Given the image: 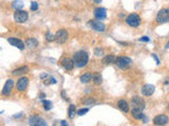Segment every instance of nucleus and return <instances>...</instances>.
<instances>
[{"instance_id":"obj_1","label":"nucleus","mask_w":169,"mask_h":126,"mask_svg":"<svg viewBox=\"0 0 169 126\" xmlns=\"http://www.w3.org/2000/svg\"><path fill=\"white\" fill-rule=\"evenodd\" d=\"M73 61H74L76 67H85L89 62V55L85 51H78L73 56Z\"/></svg>"},{"instance_id":"obj_2","label":"nucleus","mask_w":169,"mask_h":126,"mask_svg":"<svg viewBox=\"0 0 169 126\" xmlns=\"http://www.w3.org/2000/svg\"><path fill=\"white\" fill-rule=\"evenodd\" d=\"M141 22H142L141 17H140V16L137 15V14H135V13L130 14V15H128L127 18H126V23H127L128 25H130V27H140Z\"/></svg>"},{"instance_id":"obj_3","label":"nucleus","mask_w":169,"mask_h":126,"mask_svg":"<svg viewBox=\"0 0 169 126\" xmlns=\"http://www.w3.org/2000/svg\"><path fill=\"white\" fill-rule=\"evenodd\" d=\"M132 63V60L129 57H117L115 59V64L122 70H126V68L130 67Z\"/></svg>"},{"instance_id":"obj_4","label":"nucleus","mask_w":169,"mask_h":126,"mask_svg":"<svg viewBox=\"0 0 169 126\" xmlns=\"http://www.w3.org/2000/svg\"><path fill=\"white\" fill-rule=\"evenodd\" d=\"M29 19L28 12L22 11V9H16L14 13V20L17 23H25Z\"/></svg>"},{"instance_id":"obj_5","label":"nucleus","mask_w":169,"mask_h":126,"mask_svg":"<svg viewBox=\"0 0 169 126\" xmlns=\"http://www.w3.org/2000/svg\"><path fill=\"white\" fill-rule=\"evenodd\" d=\"M156 22L161 23V24L169 22V9H162L156 15Z\"/></svg>"},{"instance_id":"obj_6","label":"nucleus","mask_w":169,"mask_h":126,"mask_svg":"<svg viewBox=\"0 0 169 126\" xmlns=\"http://www.w3.org/2000/svg\"><path fill=\"white\" fill-rule=\"evenodd\" d=\"M69 39V33L66 30H59L55 35V41L57 44H63L68 41Z\"/></svg>"},{"instance_id":"obj_7","label":"nucleus","mask_w":169,"mask_h":126,"mask_svg":"<svg viewBox=\"0 0 169 126\" xmlns=\"http://www.w3.org/2000/svg\"><path fill=\"white\" fill-rule=\"evenodd\" d=\"M131 105L133 106V108H140V109H144L146 106V102L144 101V99L140 96H134L131 99Z\"/></svg>"},{"instance_id":"obj_8","label":"nucleus","mask_w":169,"mask_h":126,"mask_svg":"<svg viewBox=\"0 0 169 126\" xmlns=\"http://www.w3.org/2000/svg\"><path fill=\"white\" fill-rule=\"evenodd\" d=\"M29 123H30V125H34V126H47L46 120L42 119L41 117H38V116H32V117H30Z\"/></svg>"},{"instance_id":"obj_9","label":"nucleus","mask_w":169,"mask_h":126,"mask_svg":"<svg viewBox=\"0 0 169 126\" xmlns=\"http://www.w3.org/2000/svg\"><path fill=\"white\" fill-rule=\"evenodd\" d=\"M89 24H90V27L93 28L94 31H96V32H105V30H106V25H105L102 21L90 20Z\"/></svg>"},{"instance_id":"obj_10","label":"nucleus","mask_w":169,"mask_h":126,"mask_svg":"<svg viewBox=\"0 0 169 126\" xmlns=\"http://www.w3.org/2000/svg\"><path fill=\"white\" fill-rule=\"evenodd\" d=\"M13 86H14V81H13V80H12V79L6 80V84H4L3 88H2L1 94L3 95V96H6V97H9L10 95H11L12 90H13Z\"/></svg>"},{"instance_id":"obj_11","label":"nucleus","mask_w":169,"mask_h":126,"mask_svg":"<svg viewBox=\"0 0 169 126\" xmlns=\"http://www.w3.org/2000/svg\"><path fill=\"white\" fill-rule=\"evenodd\" d=\"M28 85H29V79L27 77H22L17 81L16 86H17V89L19 92H25V90L27 89Z\"/></svg>"},{"instance_id":"obj_12","label":"nucleus","mask_w":169,"mask_h":126,"mask_svg":"<svg viewBox=\"0 0 169 126\" xmlns=\"http://www.w3.org/2000/svg\"><path fill=\"white\" fill-rule=\"evenodd\" d=\"M8 41H9L10 44H12L13 46L17 47V49H19L20 51H23V49H25V45L20 39H17V38H13V37H12V38H9Z\"/></svg>"},{"instance_id":"obj_13","label":"nucleus","mask_w":169,"mask_h":126,"mask_svg":"<svg viewBox=\"0 0 169 126\" xmlns=\"http://www.w3.org/2000/svg\"><path fill=\"white\" fill-rule=\"evenodd\" d=\"M169 122V119L165 115H159L153 119L154 125H166Z\"/></svg>"},{"instance_id":"obj_14","label":"nucleus","mask_w":169,"mask_h":126,"mask_svg":"<svg viewBox=\"0 0 169 126\" xmlns=\"http://www.w3.org/2000/svg\"><path fill=\"white\" fill-rule=\"evenodd\" d=\"M154 90H156V87H154L152 84H145L144 86L142 87V94H143V96H145V97H149L153 94Z\"/></svg>"},{"instance_id":"obj_15","label":"nucleus","mask_w":169,"mask_h":126,"mask_svg":"<svg viewBox=\"0 0 169 126\" xmlns=\"http://www.w3.org/2000/svg\"><path fill=\"white\" fill-rule=\"evenodd\" d=\"M94 16L98 20H105L107 18V9L104 8H97L94 12Z\"/></svg>"},{"instance_id":"obj_16","label":"nucleus","mask_w":169,"mask_h":126,"mask_svg":"<svg viewBox=\"0 0 169 126\" xmlns=\"http://www.w3.org/2000/svg\"><path fill=\"white\" fill-rule=\"evenodd\" d=\"M61 65L63 66L66 70H72L74 68L75 64H74V61L70 58H65L61 60Z\"/></svg>"},{"instance_id":"obj_17","label":"nucleus","mask_w":169,"mask_h":126,"mask_svg":"<svg viewBox=\"0 0 169 126\" xmlns=\"http://www.w3.org/2000/svg\"><path fill=\"white\" fill-rule=\"evenodd\" d=\"M27 73H29V67H28V66H20V67L14 70L13 72H12V75L18 77V76L25 75Z\"/></svg>"},{"instance_id":"obj_18","label":"nucleus","mask_w":169,"mask_h":126,"mask_svg":"<svg viewBox=\"0 0 169 126\" xmlns=\"http://www.w3.org/2000/svg\"><path fill=\"white\" fill-rule=\"evenodd\" d=\"M117 106L121 110L124 111V113H128V111L130 110L129 104H128V102L125 101V100H120V101L117 102Z\"/></svg>"},{"instance_id":"obj_19","label":"nucleus","mask_w":169,"mask_h":126,"mask_svg":"<svg viewBox=\"0 0 169 126\" xmlns=\"http://www.w3.org/2000/svg\"><path fill=\"white\" fill-rule=\"evenodd\" d=\"M131 115L135 120H141V119L145 117L144 113H143V109L140 108H133L131 110Z\"/></svg>"},{"instance_id":"obj_20","label":"nucleus","mask_w":169,"mask_h":126,"mask_svg":"<svg viewBox=\"0 0 169 126\" xmlns=\"http://www.w3.org/2000/svg\"><path fill=\"white\" fill-rule=\"evenodd\" d=\"M25 45L29 49H35V47L38 46V41L35 38H28L25 40Z\"/></svg>"},{"instance_id":"obj_21","label":"nucleus","mask_w":169,"mask_h":126,"mask_svg":"<svg viewBox=\"0 0 169 126\" xmlns=\"http://www.w3.org/2000/svg\"><path fill=\"white\" fill-rule=\"evenodd\" d=\"M115 59H116V57H114L113 55H108V56H106L103 59V63H105V64L115 63Z\"/></svg>"},{"instance_id":"obj_22","label":"nucleus","mask_w":169,"mask_h":126,"mask_svg":"<svg viewBox=\"0 0 169 126\" xmlns=\"http://www.w3.org/2000/svg\"><path fill=\"white\" fill-rule=\"evenodd\" d=\"M92 79H93V82L96 85L102 84V82H103V77H102V75L101 74H98V73L94 74V75L92 76Z\"/></svg>"},{"instance_id":"obj_23","label":"nucleus","mask_w":169,"mask_h":126,"mask_svg":"<svg viewBox=\"0 0 169 126\" xmlns=\"http://www.w3.org/2000/svg\"><path fill=\"white\" fill-rule=\"evenodd\" d=\"M23 2H22V0H15V1L12 3V8H13L14 9H21L23 8Z\"/></svg>"},{"instance_id":"obj_24","label":"nucleus","mask_w":169,"mask_h":126,"mask_svg":"<svg viewBox=\"0 0 169 126\" xmlns=\"http://www.w3.org/2000/svg\"><path fill=\"white\" fill-rule=\"evenodd\" d=\"M92 80V75L90 73H86L80 77V82L82 83H88Z\"/></svg>"},{"instance_id":"obj_25","label":"nucleus","mask_w":169,"mask_h":126,"mask_svg":"<svg viewBox=\"0 0 169 126\" xmlns=\"http://www.w3.org/2000/svg\"><path fill=\"white\" fill-rule=\"evenodd\" d=\"M68 113H69V118H70V119H73V118H74L75 115H76V107H75V105L71 104V105L69 106Z\"/></svg>"},{"instance_id":"obj_26","label":"nucleus","mask_w":169,"mask_h":126,"mask_svg":"<svg viewBox=\"0 0 169 126\" xmlns=\"http://www.w3.org/2000/svg\"><path fill=\"white\" fill-rule=\"evenodd\" d=\"M42 105H44V108L46 109V110H50V109L53 107V104H52V102L49 101V100H44V101H42Z\"/></svg>"},{"instance_id":"obj_27","label":"nucleus","mask_w":169,"mask_h":126,"mask_svg":"<svg viewBox=\"0 0 169 126\" xmlns=\"http://www.w3.org/2000/svg\"><path fill=\"white\" fill-rule=\"evenodd\" d=\"M46 39L48 42H52V41H55V36H54L53 34H52L50 31H48L46 33Z\"/></svg>"},{"instance_id":"obj_28","label":"nucleus","mask_w":169,"mask_h":126,"mask_svg":"<svg viewBox=\"0 0 169 126\" xmlns=\"http://www.w3.org/2000/svg\"><path fill=\"white\" fill-rule=\"evenodd\" d=\"M57 81H56V79L54 77H51V78H49L48 79V81H44V84L46 85H50V84H55Z\"/></svg>"},{"instance_id":"obj_29","label":"nucleus","mask_w":169,"mask_h":126,"mask_svg":"<svg viewBox=\"0 0 169 126\" xmlns=\"http://www.w3.org/2000/svg\"><path fill=\"white\" fill-rule=\"evenodd\" d=\"M88 111H89V108H82V109H79V110H77V115L84 116L88 113Z\"/></svg>"},{"instance_id":"obj_30","label":"nucleus","mask_w":169,"mask_h":126,"mask_svg":"<svg viewBox=\"0 0 169 126\" xmlns=\"http://www.w3.org/2000/svg\"><path fill=\"white\" fill-rule=\"evenodd\" d=\"M38 9V3L35 1L31 2V11H37Z\"/></svg>"},{"instance_id":"obj_31","label":"nucleus","mask_w":169,"mask_h":126,"mask_svg":"<svg viewBox=\"0 0 169 126\" xmlns=\"http://www.w3.org/2000/svg\"><path fill=\"white\" fill-rule=\"evenodd\" d=\"M95 55H96V56H103L104 51L102 49H95Z\"/></svg>"},{"instance_id":"obj_32","label":"nucleus","mask_w":169,"mask_h":126,"mask_svg":"<svg viewBox=\"0 0 169 126\" xmlns=\"http://www.w3.org/2000/svg\"><path fill=\"white\" fill-rule=\"evenodd\" d=\"M151 56H152V58H153L154 60H156V64H158V65H160L161 62H160V60H159V58H158V57H156V54H152Z\"/></svg>"},{"instance_id":"obj_33","label":"nucleus","mask_w":169,"mask_h":126,"mask_svg":"<svg viewBox=\"0 0 169 126\" xmlns=\"http://www.w3.org/2000/svg\"><path fill=\"white\" fill-rule=\"evenodd\" d=\"M140 41H143V42H149L150 41V39H149L147 36H145V37H142V38H140Z\"/></svg>"},{"instance_id":"obj_34","label":"nucleus","mask_w":169,"mask_h":126,"mask_svg":"<svg viewBox=\"0 0 169 126\" xmlns=\"http://www.w3.org/2000/svg\"><path fill=\"white\" fill-rule=\"evenodd\" d=\"M165 86L167 87V89L169 90V78H167V79L165 80Z\"/></svg>"},{"instance_id":"obj_35","label":"nucleus","mask_w":169,"mask_h":126,"mask_svg":"<svg viewBox=\"0 0 169 126\" xmlns=\"http://www.w3.org/2000/svg\"><path fill=\"white\" fill-rule=\"evenodd\" d=\"M47 77H48L47 74H41V75H40V79H42V80H44Z\"/></svg>"},{"instance_id":"obj_36","label":"nucleus","mask_w":169,"mask_h":126,"mask_svg":"<svg viewBox=\"0 0 169 126\" xmlns=\"http://www.w3.org/2000/svg\"><path fill=\"white\" fill-rule=\"evenodd\" d=\"M44 97H46V95H44V94H40V96H39V98L40 99H44Z\"/></svg>"},{"instance_id":"obj_37","label":"nucleus","mask_w":169,"mask_h":126,"mask_svg":"<svg viewBox=\"0 0 169 126\" xmlns=\"http://www.w3.org/2000/svg\"><path fill=\"white\" fill-rule=\"evenodd\" d=\"M61 125H65V126H67V125H68V123H67L66 121H61Z\"/></svg>"},{"instance_id":"obj_38","label":"nucleus","mask_w":169,"mask_h":126,"mask_svg":"<svg viewBox=\"0 0 169 126\" xmlns=\"http://www.w3.org/2000/svg\"><path fill=\"white\" fill-rule=\"evenodd\" d=\"M93 1L95 2V3H101V2L103 1V0H93Z\"/></svg>"},{"instance_id":"obj_39","label":"nucleus","mask_w":169,"mask_h":126,"mask_svg":"<svg viewBox=\"0 0 169 126\" xmlns=\"http://www.w3.org/2000/svg\"><path fill=\"white\" fill-rule=\"evenodd\" d=\"M166 49H169V41L167 42V44H166Z\"/></svg>"},{"instance_id":"obj_40","label":"nucleus","mask_w":169,"mask_h":126,"mask_svg":"<svg viewBox=\"0 0 169 126\" xmlns=\"http://www.w3.org/2000/svg\"><path fill=\"white\" fill-rule=\"evenodd\" d=\"M167 109H168V110H169V104H168V106H167Z\"/></svg>"}]
</instances>
